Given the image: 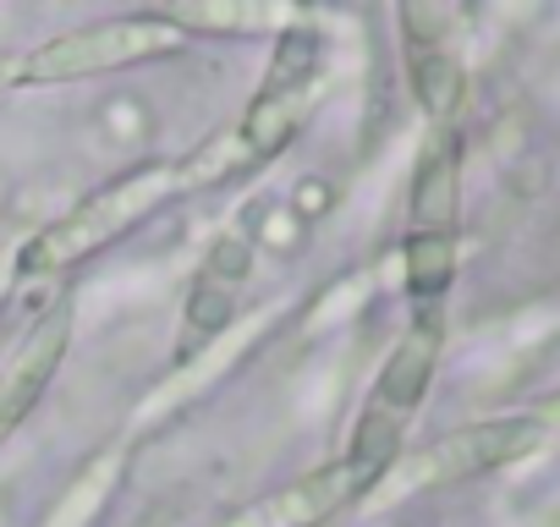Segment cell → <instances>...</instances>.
<instances>
[{"mask_svg":"<svg viewBox=\"0 0 560 527\" xmlns=\"http://www.w3.org/2000/svg\"><path fill=\"white\" fill-rule=\"evenodd\" d=\"M176 192H187L182 165H138L127 176H116L110 187H100L94 198H83L78 209H67L56 225H45L34 242L18 247V270H72L89 264L94 253H105L110 242H121L138 220H149L160 203H171Z\"/></svg>","mask_w":560,"mask_h":527,"instance_id":"cell-1","label":"cell"},{"mask_svg":"<svg viewBox=\"0 0 560 527\" xmlns=\"http://www.w3.org/2000/svg\"><path fill=\"white\" fill-rule=\"evenodd\" d=\"M116 478H121V445H116V450H100V456L72 478V489L56 500V511L45 516V527H94V516H100V505L110 500Z\"/></svg>","mask_w":560,"mask_h":527,"instance_id":"cell-10","label":"cell"},{"mask_svg":"<svg viewBox=\"0 0 560 527\" xmlns=\"http://www.w3.org/2000/svg\"><path fill=\"white\" fill-rule=\"evenodd\" d=\"M12 281H18V253H0V308L12 297Z\"/></svg>","mask_w":560,"mask_h":527,"instance_id":"cell-12","label":"cell"},{"mask_svg":"<svg viewBox=\"0 0 560 527\" xmlns=\"http://www.w3.org/2000/svg\"><path fill=\"white\" fill-rule=\"evenodd\" d=\"M549 434H555V429L538 423L533 412H511V418H483V423L451 429V434H440L434 445L396 456L390 472L369 489V500L385 505V500H407V494H423V489L467 483V478H478V472H494V467H511V461L533 456Z\"/></svg>","mask_w":560,"mask_h":527,"instance_id":"cell-2","label":"cell"},{"mask_svg":"<svg viewBox=\"0 0 560 527\" xmlns=\"http://www.w3.org/2000/svg\"><path fill=\"white\" fill-rule=\"evenodd\" d=\"M533 418H538V423H549V429H560V390H555L549 401H538V407H533Z\"/></svg>","mask_w":560,"mask_h":527,"instance_id":"cell-13","label":"cell"},{"mask_svg":"<svg viewBox=\"0 0 560 527\" xmlns=\"http://www.w3.org/2000/svg\"><path fill=\"white\" fill-rule=\"evenodd\" d=\"M434 363H440V314L423 308V314L407 325V336L396 341V352H390V363H385V374H380V385H374L369 412H380L385 423L407 429V418H412V412L423 407V396H429Z\"/></svg>","mask_w":560,"mask_h":527,"instance_id":"cell-6","label":"cell"},{"mask_svg":"<svg viewBox=\"0 0 560 527\" xmlns=\"http://www.w3.org/2000/svg\"><path fill=\"white\" fill-rule=\"evenodd\" d=\"M176 34H275V28H308V12L292 7H258V0H182L160 12Z\"/></svg>","mask_w":560,"mask_h":527,"instance_id":"cell-8","label":"cell"},{"mask_svg":"<svg viewBox=\"0 0 560 527\" xmlns=\"http://www.w3.org/2000/svg\"><path fill=\"white\" fill-rule=\"evenodd\" d=\"M456 276V236H434V231H412L407 236V292L434 303Z\"/></svg>","mask_w":560,"mask_h":527,"instance_id":"cell-11","label":"cell"},{"mask_svg":"<svg viewBox=\"0 0 560 527\" xmlns=\"http://www.w3.org/2000/svg\"><path fill=\"white\" fill-rule=\"evenodd\" d=\"M12 78H23V61H7V56H0V94L12 89Z\"/></svg>","mask_w":560,"mask_h":527,"instance_id":"cell-14","label":"cell"},{"mask_svg":"<svg viewBox=\"0 0 560 527\" xmlns=\"http://www.w3.org/2000/svg\"><path fill=\"white\" fill-rule=\"evenodd\" d=\"M412 231L456 236V138L440 132L412 176Z\"/></svg>","mask_w":560,"mask_h":527,"instance_id":"cell-9","label":"cell"},{"mask_svg":"<svg viewBox=\"0 0 560 527\" xmlns=\"http://www.w3.org/2000/svg\"><path fill=\"white\" fill-rule=\"evenodd\" d=\"M187 45V34H176L160 12H138V17H110V23H89L78 34H61L50 45H39L23 61V78L34 83H72V78H100V72H121L138 61H160L176 56Z\"/></svg>","mask_w":560,"mask_h":527,"instance_id":"cell-3","label":"cell"},{"mask_svg":"<svg viewBox=\"0 0 560 527\" xmlns=\"http://www.w3.org/2000/svg\"><path fill=\"white\" fill-rule=\"evenodd\" d=\"M401 23H407L412 94H418V105H423L434 121H451V116L462 110V99H467V72H462V61L451 56V45H445L440 34H423V28H418L412 12H401Z\"/></svg>","mask_w":560,"mask_h":527,"instance_id":"cell-7","label":"cell"},{"mask_svg":"<svg viewBox=\"0 0 560 527\" xmlns=\"http://www.w3.org/2000/svg\"><path fill=\"white\" fill-rule=\"evenodd\" d=\"M67 341H72V303H56L45 319L28 325V336L18 341L7 374H0V440L39 407V396L50 390V379L67 358Z\"/></svg>","mask_w":560,"mask_h":527,"instance_id":"cell-5","label":"cell"},{"mask_svg":"<svg viewBox=\"0 0 560 527\" xmlns=\"http://www.w3.org/2000/svg\"><path fill=\"white\" fill-rule=\"evenodd\" d=\"M358 494H369V478L341 456L319 472H308L303 483H287V489H275L242 511H231L220 527H319L325 516H336L341 505H352Z\"/></svg>","mask_w":560,"mask_h":527,"instance_id":"cell-4","label":"cell"}]
</instances>
